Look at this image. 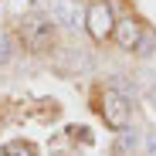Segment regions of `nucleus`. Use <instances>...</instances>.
Returning <instances> with one entry per match:
<instances>
[{
	"mask_svg": "<svg viewBox=\"0 0 156 156\" xmlns=\"http://www.w3.org/2000/svg\"><path fill=\"white\" fill-rule=\"evenodd\" d=\"M20 41H24V48H27L31 55H48V51L58 44V24H55V17H48V14L24 17Z\"/></svg>",
	"mask_w": 156,
	"mask_h": 156,
	"instance_id": "obj_1",
	"label": "nucleus"
},
{
	"mask_svg": "<svg viewBox=\"0 0 156 156\" xmlns=\"http://www.w3.org/2000/svg\"><path fill=\"white\" fill-rule=\"evenodd\" d=\"M98 112H102V119H105L109 129H126V126H129V115H133L129 98H126L122 92H115V88H105V92H102Z\"/></svg>",
	"mask_w": 156,
	"mask_h": 156,
	"instance_id": "obj_2",
	"label": "nucleus"
},
{
	"mask_svg": "<svg viewBox=\"0 0 156 156\" xmlns=\"http://www.w3.org/2000/svg\"><path fill=\"white\" fill-rule=\"evenodd\" d=\"M85 27H88L92 41H105V37H112V31H115V17H112V7L105 4V0H95V4L85 10Z\"/></svg>",
	"mask_w": 156,
	"mask_h": 156,
	"instance_id": "obj_3",
	"label": "nucleus"
},
{
	"mask_svg": "<svg viewBox=\"0 0 156 156\" xmlns=\"http://www.w3.org/2000/svg\"><path fill=\"white\" fill-rule=\"evenodd\" d=\"M143 24L139 20H133V17H126V20H115V31H112V37H115V44L122 48V51H136V48H143Z\"/></svg>",
	"mask_w": 156,
	"mask_h": 156,
	"instance_id": "obj_4",
	"label": "nucleus"
},
{
	"mask_svg": "<svg viewBox=\"0 0 156 156\" xmlns=\"http://www.w3.org/2000/svg\"><path fill=\"white\" fill-rule=\"evenodd\" d=\"M51 17H55L58 27H71V31H78V24H85V14L78 10V0H58L51 7Z\"/></svg>",
	"mask_w": 156,
	"mask_h": 156,
	"instance_id": "obj_5",
	"label": "nucleus"
},
{
	"mask_svg": "<svg viewBox=\"0 0 156 156\" xmlns=\"http://www.w3.org/2000/svg\"><path fill=\"white\" fill-rule=\"evenodd\" d=\"M4 156H37V153H34V146H31V143L14 139V143H7V146H4Z\"/></svg>",
	"mask_w": 156,
	"mask_h": 156,
	"instance_id": "obj_6",
	"label": "nucleus"
},
{
	"mask_svg": "<svg viewBox=\"0 0 156 156\" xmlns=\"http://www.w3.org/2000/svg\"><path fill=\"white\" fill-rule=\"evenodd\" d=\"M10 58H14V44H10V37H7L4 31H0V68H4Z\"/></svg>",
	"mask_w": 156,
	"mask_h": 156,
	"instance_id": "obj_7",
	"label": "nucleus"
},
{
	"mask_svg": "<svg viewBox=\"0 0 156 156\" xmlns=\"http://www.w3.org/2000/svg\"><path fill=\"white\" fill-rule=\"evenodd\" d=\"M146 149H149V153L156 156V133H149V139H146Z\"/></svg>",
	"mask_w": 156,
	"mask_h": 156,
	"instance_id": "obj_8",
	"label": "nucleus"
}]
</instances>
